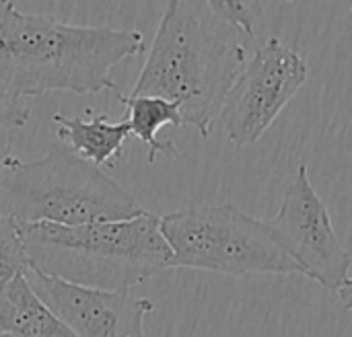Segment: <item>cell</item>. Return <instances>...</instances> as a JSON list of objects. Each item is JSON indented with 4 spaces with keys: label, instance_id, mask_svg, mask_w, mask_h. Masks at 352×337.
<instances>
[{
    "label": "cell",
    "instance_id": "9",
    "mask_svg": "<svg viewBox=\"0 0 352 337\" xmlns=\"http://www.w3.org/2000/svg\"><path fill=\"white\" fill-rule=\"evenodd\" d=\"M87 113L89 117L56 113L52 121L58 126L56 136L66 140V146L76 156L101 169L122 156L124 142L132 136L130 124L126 117H122V121H109L107 115H95L91 109H87Z\"/></svg>",
    "mask_w": 352,
    "mask_h": 337
},
{
    "label": "cell",
    "instance_id": "7",
    "mask_svg": "<svg viewBox=\"0 0 352 337\" xmlns=\"http://www.w3.org/2000/svg\"><path fill=\"white\" fill-rule=\"evenodd\" d=\"M268 226L297 274L334 292L349 278L351 255L336 235L326 202L309 179L307 165L297 167Z\"/></svg>",
    "mask_w": 352,
    "mask_h": 337
},
{
    "label": "cell",
    "instance_id": "19",
    "mask_svg": "<svg viewBox=\"0 0 352 337\" xmlns=\"http://www.w3.org/2000/svg\"><path fill=\"white\" fill-rule=\"evenodd\" d=\"M0 337H12V336H8V334H0Z\"/></svg>",
    "mask_w": 352,
    "mask_h": 337
},
{
    "label": "cell",
    "instance_id": "6",
    "mask_svg": "<svg viewBox=\"0 0 352 337\" xmlns=\"http://www.w3.org/2000/svg\"><path fill=\"white\" fill-rule=\"evenodd\" d=\"M307 80L305 58L278 37L258 45L221 109V126L235 146L256 144Z\"/></svg>",
    "mask_w": 352,
    "mask_h": 337
},
{
    "label": "cell",
    "instance_id": "1",
    "mask_svg": "<svg viewBox=\"0 0 352 337\" xmlns=\"http://www.w3.org/2000/svg\"><path fill=\"white\" fill-rule=\"evenodd\" d=\"M256 49L258 39L229 25L210 2L171 0L130 97L175 103L184 126L208 138L227 93Z\"/></svg>",
    "mask_w": 352,
    "mask_h": 337
},
{
    "label": "cell",
    "instance_id": "15",
    "mask_svg": "<svg viewBox=\"0 0 352 337\" xmlns=\"http://www.w3.org/2000/svg\"><path fill=\"white\" fill-rule=\"evenodd\" d=\"M10 146H12V130L0 128V177H2L4 163L10 156Z\"/></svg>",
    "mask_w": 352,
    "mask_h": 337
},
{
    "label": "cell",
    "instance_id": "4",
    "mask_svg": "<svg viewBox=\"0 0 352 337\" xmlns=\"http://www.w3.org/2000/svg\"><path fill=\"white\" fill-rule=\"evenodd\" d=\"M146 210L99 167L66 144H52L37 161L8 156L0 177V216L19 224L82 226L130 220Z\"/></svg>",
    "mask_w": 352,
    "mask_h": 337
},
{
    "label": "cell",
    "instance_id": "11",
    "mask_svg": "<svg viewBox=\"0 0 352 337\" xmlns=\"http://www.w3.org/2000/svg\"><path fill=\"white\" fill-rule=\"evenodd\" d=\"M120 103L126 107V121L130 124V132L134 138H138L146 150H148V163L153 165L159 154L177 159L179 150L175 148L173 142H161L159 140V130L163 126H173L182 128V111L175 103L159 99V97H118Z\"/></svg>",
    "mask_w": 352,
    "mask_h": 337
},
{
    "label": "cell",
    "instance_id": "3",
    "mask_svg": "<svg viewBox=\"0 0 352 337\" xmlns=\"http://www.w3.org/2000/svg\"><path fill=\"white\" fill-rule=\"evenodd\" d=\"M23 235L33 270L85 288L130 292L171 270L173 253L153 212L82 226L23 224Z\"/></svg>",
    "mask_w": 352,
    "mask_h": 337
},
{
    "label": "cell",
    "instance_id": "13",
    "mask_svg": "<svg viewBox=\"0 0 352 337\" xmlns=\"http://www.w3.org/2000/svg\"><path fill=\"white\" fill-rule=\"evenodd\" d=\"M210 6L219 16H223L229 25H233L243 35L258 39L256 29L258 21L264 12V2H239V0H210Z\"/></svg>",
    "mask_w": 352,
    "mask_h": 337
},
{
    "label": "cell",
    "instance_id": "16",
    "mask_svg": "<svg viewBox=\"0 0 352 337\" xmlns=\"http://www.w3.org/2000/svg\"><path fill=\"white\" fill-rule=\"evenodd\" d=\"M336 297H338L340 305H342L346 311H352V276H349V278L340 284V288L336 290Z\"/></svg>",
    "mask_w": 352,
    "mask_h": 337
},
{
    "label": "cell",
    "instance_id": "18",
    "mask_svg": "<svg viewBox=\"0 0 352 337\" xmlns=\"http://www.w3.org/2000/svg\"><path fill=\"white\" fill-rule=\"evenodd\" d=\"M0 334H4V327H2V311H0Z\"/></svg>",
    "mask_w": 352,
    "mask_h": 337
},
{
    "label": "cell",
    "instance_id": "20",
    "mask_svg": "<svg viewBox=\"0 0 352 337\" xmlns=\"http://www.w3.org/2000/svg\"><path fill=\"white\" fill-rule=\"evenodd\" d=\"M351 12H352V6H351Z\"/></svg>",
    "mask_w": 352,
    "mask_h": 337
},
{
    "label": "cell",
    "instance_id": "8",
    "mask_svg": "<svg viewBox=\"0 0 352 337\" xmlns=\"http://www.w3.org/2000/svg\"><path fill=\"white\" fill-rule=\"evenodd\" d=\"M27 284L76 337H144V317L155 303L132 292L76 286L29 268Z\"/></svg>",
    "mask_w": 352,
    "mask_h": 337
},
{
    "label": "cell",
    "instance_id": "17",
    "mask_svg": "<svg viewBox=\"0 0 352 337\" xmlns=\"http://www.w3.org/2000/svg\"><path fill=\"white\" fill-rule=\"evenodd\" d=\"M10 4H12V2H0V21H2V16H4V12L8 10Z\"/></svg>",
    "mask_w": 352,
    "mask_h": 337
},
{
    "label": "cell",
    "instance_id": "12",
    "mask_svg": "<svg viewBox=\"0 0 352 337\" xmlns=\"http://www.w3.org/2000/svg\"><path fill=\"white\" fill-rule=\"evenodd\" d=\"M31 268L23 224L12 218L0 216V290L10 282L25 276Z\"/></svg>",
    "mask_w": 352,
    "mask_h": 337
},
{
    "label": "cell",
    "instance_id": "10",
    "mask_svg": "<svg viewBox=\"0 0 352 337\" xmlns=\"http://www.w3.org/2000/svg\"><path fill=\"white\" fill-rule=\"evenodd\" d=\"M4 334L12 337H76L31 290L25 276L0 290Z\"/></svg>",
    "mask_w": 352,
    "mask_h": 337
},
{
    "label": "cell",
    "instance_id": "2",
    "mask_svg": "<svg viewBox=\"0 0 352 337\" xmlns=\"http://www.w3.org/2000/svg\"><path fill=\"white\" fill-rule=\"evenodd\" d=\"M144 49L140 31L70 25L10 4L0 21V95L101 93L116 86L111 70Z\"/></svg>",
    "mask_w": 352,
    "mask_h": 337
},
{
    "label": "cell",
    "instance_id": "5",
    "mask_svg": "<svg viewBox=\"0 0 352 337\" xmlns=\"http://www.w3.org/2000/svg\"><path fill=\"white\" fill-rule=\"evenodd\" d=\"M161 233L173 253L171 268L225 276L297 274L274 241L268 220L233 204H208L161 216Z\"/></svg>",
    "mask_w": 352,
    "mask_h": 337
},
{
    "label": "cell",
    "instance_id": "14",
    "mask_svg": "<svg viewBox=\"0 0 352 337\" xmlns=\"http://www.w3.org/2000/svg\"><path fill=\"white\" fill-rule=\"evenodd\" d=\"M31 105L21 99H8L0 95V128L19 130L29 124Z\"/></svg>",
    "mask_w": 352,
    "mask_h": 337
}]
</instances>
